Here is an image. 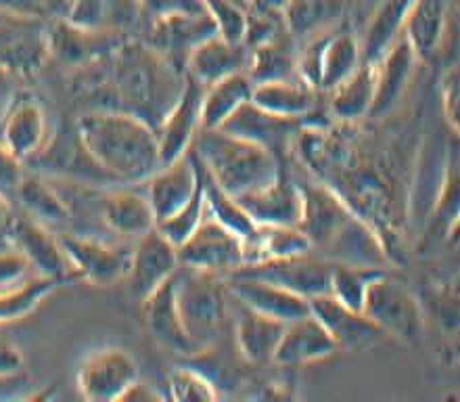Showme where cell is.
Segmentation results:
<instances>
[{
  "label": "cell",
  "mask_w": 460,
  "mask_h": 402,
  "mask_svg": "<svg viewBox=\"0 0 460 402\" xmlns=\"http://www.w3.org/2000/svg\"><path fill=\"white\" fill-rule=\"evenodd\" d=\"M184 72L137 38H126L103 61L78 69L75 85L91 101L88 110L132 113L157 129L181 97Z\"/></svg>",
  "instance_id": "1"
},
{
  "label": "cell",
  "mask_w": 460,
  "mask_h": 402,
  "mask_svg": "<svg viewBox=\"0 0 460 402\" xmlns=\"http://www.w3.org/2000/svg\"><path fill=\"white\" fill-rule=\"evenodd\" d=\"M302 220L312 252L331 264H354L387 271L392 266L385 244L367 220H362L327 183L299 184Z\"/></svg>",
  "instance_id": "2"
},
{
  "label": "cell",
  "mask_w": 460,
  "mask_h": 402,
  "mask_svg": "<svg viewBox=\"0 0 460 402\" xmlns=\"http://www.w3.org/2000/svg\"><path fill=\"white\" fill-rule=\"evenodd\" d=\"M75 129L115 184H143L162 165L155 129L132 113L94 107L82 113Z\"/></svg>",
  "instance_id": "3"
},
{
  "label": "cell",
  "mask_w": 460,
  "mask_h": 402,
  "mask_svg": "<svg viewBox=\"0 0 460 402\" xmlns=\"http://www.w3.org/2000/svg\"><path fill=\"white\" fill-rule=\"evenodd\" d=\"M193 151L203 170L234 197L264 187L280 174L272 151L220 129L197 134Z\"/></svg>",
  "instance_id": "4"
},
{
  "label": "cell",
  "mask_w": 460,
  "mask_h": 402,
  "mask_svg": "<svg viewBox=\"0 0 460 402\" xmlns=\"http://www.w3.org/2000/svg\"><path fill=\"white\" fill-rule=\"evenodd\" d=\"M174 291L184 329L199 354L218 340L225 325L228 312L225 277L181 264L174 272Z\"/></svg>",
  "instance_id": "5"
},
{
  "label": "cell",
  "mask_w": 460,
  "mask_h": 402,
  "mask_svg": "<svg viewBox=\"0 0 460 402\" xmlns=\"http://www.w3.org/2000/svg\"><path fill=\"white\" fill-rule=\"evenodd\" d=\"M362 312L385 337H394L408 346H419L423 342L427 329L423 306L411 285L394 277L389 268L370 281Z\"/></svg>",
  "instance_id": "6"
},
{
  "label": "cell",
  "mask_w": 460,
  "mask_h": 402,
  "mask_svg": "<svg viewBox=\"0 0 460 402\" xmlns=\"http://www.w3.org/2000/svg\"><path fill=\"white\" fill-rule=\"evenodd\" d=\"M304 42L297 53V78L314 91H333L362 63L360 38L351 30L333 28Z\"/></svg>",
  "instance_id": "7"
},
{
  "label": "cell",
  "mask_w": 460,
  "mask_h": 402,
  "mask_svg": "<svg viewBox=\"0 0 460 402\" xmlns=\"http://www.w3.org/2000/svg\"><path fill=\"white\" fill-rule=\"evenodd\" d=\"M28 165L44 176L63 178L72 184H84V187H111L115 184L110 174L101 170L91 153L86 151L75 124L50 134L49 143Z\"/></svg>",
  "instance_id": "8"
},
{
  "label": "cell",
  "mask_w": 460,
  "mask_h": 402,
  "mask_svg": "<svg viewBox=\"0 0 460 402\" xmlns=\"http://www.w3.org/2000/svg\"><path fill=\"white\" fill-rule=\"evenodd\" d=\"M50 134L47 110L40 99L28 91L11 93L0 112V145L28 165L44 149Z\"/></svg>",
  "instance_id": "9"
},
{
  "label": "cell",
  "mask_w": 460,
  "mask_h": 402,
  "mask_svg": "<svg viewBox=\"0 0 460 402\" xmlns=\"http://www.w3.org/2000/svg\"><path fill=\"white\" fill-rule=\"evenodd\" d=\"M47 61V22L0 11V72L9 78H31Z\"/></svg>",
  "instance_id": "10"
},
{
  "label": "cell",
  "mask_w": 460,
  "mask_h": 402,
  "mask_svg": "<svg viewBox=\"0 0 460 402\" xmlns=\"http://www.w3.org/2000/svg\"><path fill=\"white\" fill-rule=\"evenodd\" d=\"M126 38L130 36L84 28V25L69 22L67 17L50 19L47 22L49 61H57L59 66L78 72L110 57Z\"/></svg>",
  "instance_id": "11"
},
{
  "label": "cell",
  "mask_w": 460,
  "mask_h": 402,
  "mask_svg": "<svg viewBox=\"0 0 460 402\" xmlns=\"http://www.w3.org/2000/svg\"><path fill=\"white\" fill-rule=\"evenodd\" d=\"M138 380V362L128 350L115 346L94 350L75 373L80 397L93 402L121 400Z\"/></svg>",
  "instance_id": "12"
},
{
  "label": "cell",
  "mask_w": 460,
  "mask_h": 402,
  "mask_svg": "<svg viewBox=\"0 0 460 402\" xmlns=\"http://www.w3.org/2000/svg\"><path fill=\"white\" fill-rule=\"evenodd\" d=\"M176 250L181 264L220 277L245 264V241L208 214Z\"/></svg>",
  "instance_id": "13"
},
{
  "label": "cell",
  "mask_w": 460,
  "mask_h": 402,
  "mask_svg": "<svg viewBox=\"0 0 460 402\" xmlns=\"http://www.w3.org/2000/svg\"><path fill=\"white\" fill-rule=\"evenodd\" d=\"M66 250L75 277L86 283L107 287L126 279L130 268L132 244H107V241L75 233H57Z\"/></svg>",
  "instance_id": "14"
},
{
  "label": "cell",
  "mask_w": 460,
  "mask_h": 402,
  "mask_svg": "<svg viewBox=\"0 0 460 402\" xmlns=\"http://www.w3.org/2000/svg\"><path fill=\"white\" fill-rule=\"evenodd\" d=\"M9 247L22 254L34 274L59 281L61 285L78 281L59 235L28 214L15 216L9 228Z\"/></svg>",
  "instance_id": "15"
},
{
  "label": "cell",
  "mask_w": 460,
  "mask_h": 402,
  "mask_svg": "<svg viewBox=\"0 0 460 402\" xmlns=\"http://www.w3.org/2000/svg\"><path fill=\"white\" fill-rule=\"evenodd\" d=\"M331 263L316 254L291 258H268L258 263H247L236 268L226 277H252L283 287L305 299L329 291Z\"/></svg>",
  "instance_id": "16"
},
{
  "label": "cell",
  "mask_w": 460,
  "mask_h": 402,
  "mask_svg": "<svg viewBox=\"0 0 460 402\" xmlns=\"http://www.w3.org/2000/svg\"><path fill=\"white\" fill-rule=\"evenodd\" d=\"M140 28L145 30V44L157 50L165 61L184 72L187 59L197 44L206 38L218 34L214 19L206 13H189V15H170L149 19Z\"/></svg>",
  "instance_id": "17"
},
{
  "label": "cell",
  "mask_w": 460,
  "mask_h": 402,
  "mask_svg": "<svg viewBox=\"0 0 460 402\" xmlns=\"http://www.w3.org/2000/svg\"><path fill=\"white\" fill-rule=\"evenodd\" d=\"M203 88L206 86L201 82L190 78L189 74L184 76L181 97L176 99V103L155 129L162 165L174 162L193 149L197 134L201 132Z\"/></svg>",
  "instance_id": "18"
},
{
  "label": "cell",
  "mask_w": 460,
  "mask_h": 402,
  "mask_svg": "<svg viewBox=\"0 0 460 402\" xmlns=\"http://www.w3.org/2000/svg\"><path fill=\"white\" fill-rule=\"evenodd\" d=\"M178 266L181 260L176 246L170 244L157 228H151L143 237L132 241L130 268L124 281L132 296L143 302L159 285L174 277Z\"/></svg>",
  "instance_id": "19"
},
{
  "label": "cell",
  "mask_w": 460,
  "mask_h": 402,
  "mask_svg": "<svg viewBox=\"0 0 460 402\" xmlns=\"http://www.w3.org/2000/svg\"><path fill=\"white\" fill-rule=\"evenodd\" d=\"M201 183V165L195 151L190 149L174 162L159 165L143 183L145 195L155 214V225L168 219L178 208L184 206Z\"/></svg>",
  "instance_id": "20"
},
{
  "label": "cell",
  "mask_w": 460,
  "mask_h": 402,
  "mask_svg": "<svg viewBox=\"0 0 460 402\" xmlns=\"http://www.w3.org/2000/svg\"><path fill=\"white\" fill-rule=\"evenodd\" d=\"M308 302L310 312L329 331V335L333 337L340 350L360 353V350H368L376 346L381 340H385L381 329L375 323H370L362 310L343 306L333 296H329V293L310 298Z\"/></svg>",
  "instance_id": "21"
},
{
  "label": "cell",
  "mask_w": 460,
  "mask_h": 402,
  "mask_svg": "<svg viewBox=\"0 0 460 402\" xmlns=\"http://www.w3.org/2000/svg\"><path fill=\"white\" fill-rule=\"evenodd\" d=\"M340 353L333 337L323 327L321 321L308 312V315L287 323L277 350H274L272 365L280 369H299L314 362L327 361Z\"/></svg>",
  "instance_id": "22"
},
{
  "label": "cell",
  "mask_w": 460,
  "mask_h": 402,
  "mask_svg": "<svg viewBox=\"0 0 460 402\" xmlns=\"http://www.w3.org/2000/svg\"><path fill=\"white\" fill-rule=\"evenodd\" d=\"M99 206L105 227L130 244L155 228V214L140 184H111Z\"/></svg>",
  "instance_id": "23"
},
{
  "label": "cell",
  "mask_w": 460,
  "mask_h": 402,
  "mask_svg": "<svg viewBox=\"0 0 460 402\" xmlns=\"http://www.w3.org/2000/svg\"><path fill=\"white\" fill-rule=\"evenodd\" d=\"M455 25L452 0H412L404 23V40L419 61H431L446 44Z\"/></svg>",
  "instance_id": "24"
},
{
  "label": "cell",
  "mask_w": 460,
  "mask_h": 402,
  "mask_svg": "<svg viewBox=\"0 0 460 402\" xmlns=\"http://www.w3.org/2000/svg\"><path fill=\"white\" fill-rule=\"evenodd\" d=\"M143 317L153 340L176 356H195L197 348L184 329L178 312L174 277L165 281L143 299Z\"/></svg>",
  "instance_id": "25"
},
{
  "label": "cell",
  "mask_w": 460,
  "mask_h": 402,
  "mask_svg": "<svg viewBox=\"0 0 460 402\" xmlns=\"http://www.w3.org/2000/svg\"><path fill=\"white\" fill-rule=\"evenodd\" d=\"M236 200L258 227H297L302 220V191L283 174Z\"/></svg>",
  "instance_id": "26"
},
{
  "label": "cell",
  "mask_w": 460,
  "mask_h": 402,
  "mask_svg": "<svg viewBox=\"0 0 460 402\" xmlns=\"http://www.w3.org/2000/svg\"><path fill=\"white\" fill-rule=\"evenodd\" d=\"M228 296L261 315L291 323L308 315L310 302L297 293L252 277H225Z\"/></svg>",
  "instance_id": "27"
},
{
  "label": "cell",
  "mask_w": 460,
  "mask_h": 402,
  "mask_svg": "<svg viewBox=\"0 0 460 402\" xmlns=\"http://www.w3.org/2000/svg\"><path fill=\"white\" fill-rule=\"evenodd\" d=\"M417 63V55L404 36L375 63V99L368 118H385L400 103Z\"/></svg>",
  "instance_id": "28"
},
{
  "label": "cell",
  "mask_w": 460,
  "mask_h": 402,
  "mask_svg": "<svg viewBox=\"0 0 460 402\" xmlns=\"http://www.w3.org/2000/svg\"><path fill=\"white\" fill-rule=\"evenodd\" d=\"M230 298V296H228ZM233 299V298H230ZM234 302V344L236 353L247 365L261 367L272 362L274 350H277L285 325L279 318L266 317L247 306Z\"/></svg>",
  "instance_id": "29"
},
{
  "label": "cell",
  "mask_w": 460,
  "mask_h": 402,
  "mask_svg": "<svg viewBox=\"0 0 460 402\" xmlns=\"http://www.w3.org/2000/svg\"><path fill=\"white\" fill-rule=\"evenodd\" d=\"M247 63L249 50L245 44L230 42L220 34H214L190 50L184 74L201 82L203 86H209L226 76L247 72Z\"/></svg>",
  "instance_id": "30"
},
{
  "label": "cell",
  "mask_w": 460,
  "mask_h": 402,
  "mask_svg": "<svg viewBox=\"0 0 460 402\" xmlns=\"http://www.w3.org/2000/svg\"><path fill=\"white\" fill-rule=\"evenodd\" d=\"M304 124L305 120H289L274 116V113L260 110L258 105L247 101L245 105L239 107V110L222 124L220 130H226L241 138L252 140V143H258L277 156V149L285 147L287 138H291L293 132H297Z\"/></svg>",
  "instance_id": "31"
},
{
  "label": "cell",
  "mask_w": 460,
  "mask_h": 402,
  "mask_svg": "<svg viewBox=\"0 0 460 402\" xmlns=\"http://www.w3.org/2000/svg\"><path fill=\"white\" fill-rule=\"evenodd\" d=\"M66 17L93 30L132 36L143 25L140 0H69Z\"/></svg>",
  "instance_id": "32"
},
{
  "label": "cell",
  "mask_w": 460,
  "mask_h": 402,
  "mask_svg": "<svg viewBox=\"0 0 460 402\" xmlns=\"http://www.w3.org/2000/svg\"><path fill=\"white\" fill-rule=\"evenodd\" d=\"M13 200L19 201L23 214L42 222L49 228L66 227L72 220V210L66 197L59 193L53 181L36 170H25Z\"/></svg>",
  "instance_id": "33"
},
{
  "label": "cell",
  "mask_w": 460,
  "mask_h": 402,
  "mask_svg": "<svg viewBox=\"0 0 460 402\" xmlns=\"http://www.w3.org/2000/svg\"><path fill=\"white\" fill-rule=\"evenodd\" d=\"M252 103L274 116L289 120H308L316 105V91L293 76L285 80H270L253 85Z\"/></svg>",
  "instance_id": "34"
},
{
  "label": "cell",
  "mask_w": 460,
  "mask_h": 402,
  "mask_svg": "<svg viewBox=\"0 0 460 402\" xmlns=\"http://www.w3.org/2000/svg\"><path fill=\"white\" fill-rule=\"evenodd\" d=\"M375 99V63L362 61L348 78L329 91V112L337 122L356 124L368 118Z\"/></svg>",
  "instance_id": "35"
},
{
  "label": "cell",
  "mask_w": 460,
  "mask_h": 402,
  "mask_svg": "<svg viewBox=\"0 0 460 402\" xmlns=\"http://www.w3.org/2000/svg\"><path fill=\"white\" fill-rule=\"evenodd\" d=\"M349 3L351 0H289L280 17L293 40H308L333 30L343 19Z\"/></svg>",
  "instance_id": "36"
},
{
  "label": "cell",
  "mask_w": 460,
  "mask_h": 402,
  "mask_svg": "<svg viewBox=\"0 0 460 402\" xmlns=\"http://www.w3.org/2000/svg\"><path fill=\"white\" fill-rule=\"evenodd\" d=\"M412 0H383L360 38L362 61L376 63L402 38Z\"/></svg>",
  "instance_id": "37"
},
{
  "label": "cell",
  "mask_w": 460,
  "mask_h": 402,
  "mask_svg": "<svg viewBox=\"0 0 460 402\" xmlns=\"http://www.w3.org/2000/svg\"><path fill=\"white\" fill-rule=\"evenodd\" d=\"M253 82L247 72L226 76L214 85L203 88L201 101V130L222 129L233 113L252 101Z\"/></svg>",
  "instance_id": "38"
},
{
  "label": "cell",
  "mask_w": 460,
  "mask_h": 402,
  "mask_svg": "<svg viewBox=\"0 0 460 402\" xmlns=\"http://www.w3.org/2000/svg\"><path fill=\"white\" fill-rule=\"evenodd\" d=\"M247 76L252 78L253 85L297 76L296 40H293L289 31L277 36L270 42L249 49Z\"/></svg>",
  "instance_id": "39"
},
{
  "label": "cell",
  "mask_w": 460,
  "mask_h": 402,
  "mask_svg": "<svg viewBox=\"0 0 460 402\" xmlns=\"http://www.w3.org/2000/svg\"><path fill=\"white\" fill-rule=\"evenodd\" d=\"M59 287V281L40 277V274H31L15 285L3 287L0 290V327L30 317Z\"/></svg>",
  "instance_id": "40"
},
{
  "label": "cell",
  "mask_w": 460,
  "mask_h": 402,
  "mask_svg": "<svg viewBox=\"0 0 460 402\" xmlns=\"http://www.w3.org/2000/svg\"><path fill=\"white\" fill-rule=\"evenodd\" d=\"M201 174H203V195H206V214L212 216L214 220H218L220 225L230 228L234 235H239L245 244H252V241L258 237L260 227L249 219V214L245 212V208L241 206L239 200H236L234 195L226 193V191L222 189L206 170H203V165H201Z\"/></svg>",
  "instance_id": "41"
},
{
  "label": "cell",
  "mask_w": 460,
  "mask_h": 402,
  "mask_svg": "<svg viewBox=\"0 0 460 402\" xmlns=\"http://www.w3.org/2000/svg\"><path fill=\"white\" fill-rule=\"evenodd\" d=\"M379 268H364L354 264H331L329 274V296H333L337 302L349 306L354 310H362L364 298H367L368 285Z\"/></svg>",
  "instance_id": "42"
},
{
  "label": "cell",
  "mask_w": 460,
  "mask_h": 402,
  "mask_svg": "<svg viewBox=\"0 0 460 402\" xmlns=\"http://www.w3.org/2000/svg\"><path fill=\"white\" fill-rule=\"evenodd\" d=\"M456 225H458V174H456V156L452 153L446 162L442 184H439L438 197L433 201L431 227L438 228L442 239L456 241Z\"/></svg>",
  "instance_id": "43"
},
{
  "label": "cell",
  "mask_w": 460,
  "mask_h": 402,
  "mask_svg": "<svg viewBox=\"0 0 460 402\" xmlns=\"http://www.w3.org/2000/svg\"><path fill=\"white\" fill-rule=\"evenodd\" d=\"M203 219H206V195H203V174H201L199 187L195 189V193L189 197L187 203L178 208L174 214H170L168 219L159 220L155 228L170 241V244H174L178 247L190 233L195 231L197 227H199V222Z\"/></svg>",
  "instance_id": "44"
},
{
  "label": "cell",
  "mask_w": 460,
  "mask_h": 402,
  "mask_svg": "<svg viewBox=\"0 0 460 402\" xmlns=\"http://www.w3.org/2000/svg\"><path fill=\"white\" fill-rule=\"evenodd\" d=\"M168 397L172 400H218L220 392L214 380L195 367H176L168 375Z\"/></svg>",
  "instance_id": "45"
},
{
  "label": "cell",
  "mask_w": 460,
  "mask_h": 402,
  "mask_svg": "<svg viewBox=\"0 0 460 402\" xmlns=\"http://www.w3.org/2000/svg\"><path fill=\"white\" fill-rule=\"evenodd\" d=\"M67 6L69 0H0V11L30 19H40V22L66 17Z\"/></svg>",
  "instance_id": "46"
},
{
  "label": "cell",
  "mask_w": 460,
  "mask_h": 402,
  "mask_svg": "<svg viewBox=\"0 0 460 402\" xmlns=\"http://www.w3.org/2000/svg\"><path fill=\"white\" fill-rule=\"evenodd\" d=\"M140 9H143V23L159 17L206 13L201 0H140Z\"/></svg>",
  "instance_id": "47"
},
{
  "label": "cell",
  "mask_w": 460,
  "mask_h": 402,
  "mask_svg": "<svg viewBox=\"0 0 460 402\" xmlns=\"http://www.w3.org/2000/svg\"><path fill=\"white\" fill-rule=\"evenodd\" d=\"M31 274H34V271H31L30 264L25 263L22 254L11 250V247L0 250V290H3V287L15 285L19 281L31 277Z\"/></svg>",
  "instance_id": "48"
},
{
  "label": "cell",
  "mask_w": 460,
  "mask_h": 402,
  "mask_svg": "<svg viewBox=\"0 0 460 402\" xmlns=\"http://www.w3.org/2000/svg\"><path fill=\"white\" fill-rule=\"evenodd\" d=\"M25 174V164L19 162L15 156H11L9 151L0 145V195L6 197V200H13L15 197V191L22 183Z\"/></svg>",
  "instance_id": "49"
},
{
  "label": "cell",
  "mask_w": 460,
  "mask_h": 402,
  "mask_svg": "<svg viewBox=\"0 0 460 402\" xmlns=\"http://www.w3.org/2000/svg\"><path fill=\"white\" fill-rule=\"evenodd\" d=\"M442 112L452 134L458 132V69L450 66L442 78Z\"/></svg>",
  "instance_id": "50"
},
{
  "label": "cell",
  "mask_w": 460,
  "mask_h": 402,
  "mask_svg": "<svg viewBox=\"0 0 460 402\" xmlns=\"http://www.w3.org/2000/svg\"><path fill=\"white\" fill-rule=\"evenodd\" d=\"M25 367L22 348L17 342L0 327V378H15L22 375Z\"/></svg>",
  "instance_id": "51"
},
{
  "label": "cell",
  "mask_w": 460,
  "mask_h": 402,
  "mask_svg": "<svg viewBox=\"0 0 460 402\" xmlns=\"http://www.w3.org/2000/svg\"><path fill=\"white\" fill-rule=\"evenodd\" d=\"M19 386H23V373L15 375V378H0V400L15 398V390Z\"/></svg>",
  "instance_id": "52"
},
{
  "label": "cell",
  "mask_w": 460,
  "mask_h": 402,
  "mask_svg": "<svg viewBox=\"0 0 460 402\" xmlns=\"http://www.w3.org/2000/svg\"><path fill=\"white\" fill-rule=\"evenodd\" d=\"M287 3H289V0H247V4L252 6V9L268 13H283Z\"/></svg>",
  "instance_id": "53"
},
{
  "label": "cell",
  "mask_w": 460,
  "mask_h": 402,
  "mask_svg": "<svg viewBox=\"0 0 460 402\" xmlns=\"http://www.w3.org/2000/svg\"><path fill=\"white\" fill-rule=\"evenodd\" d=\"M4 80H9V76H6L4 72H0V112H3V107L6 101H9L11 94L4 93Z\"/></svg>",
  "instance_id": "54"
}]
</instances>
